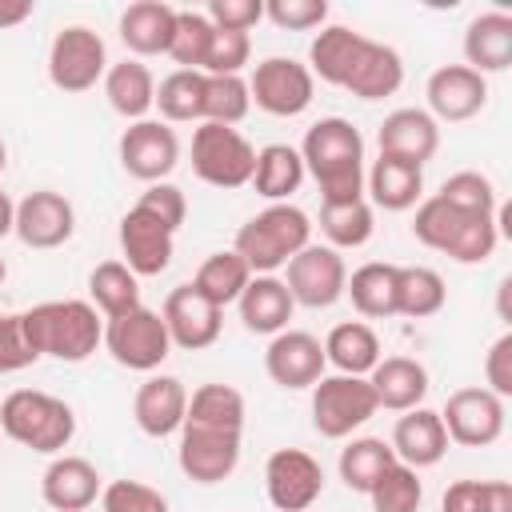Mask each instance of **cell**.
Returning a JSON list of instances; mask_svg holds the SVG:
<instances>
[{"instance_id":"obj_1","label":"cell","mask_w":512,"mask_h":512,"mask_svg":"<svg viewBox=\"0 0 512 512\" xmlns=\"http://www.w3.org/2000/svg\"><path fill=\"white\" fill-rule=\"evenodd\" d=\"M304 172L316 180L324 204L364 196V136L344 116H324L304 132Z\"/></svg>"},{"instance_id":"obj_2","label":"cell","mask_w":512,"mask_h":512,"mask_svg":"<svg viewBox=\"0 0 512 512\" xmlns=\"http://www.w3.org/2000/svg\"><path fill=\"white\" fill-rule=\"evenodd\" d=\"M20 320L36 356L80 364L104 344V316L88 300H44L20 312Z\"/></svg>"},{"instance_id":"obj_3","label":"cell","mask_w":512,"mask_h":512,"mask_svg":"<svg viewBox=\"0 0 512 512\" xmlns=\"http://www.w3.org/2000/svg\"><path fill=\"white\" fill-rule=\"evenodd\" d=\"M312 244V220L296 204H268L252 220L240 224L232 252L248 264L252 276H276L300 248Z\"/></svg>"},{"instance_id":"obj_4","label":"cell","mask_w":512,"mask_h":512,"mask_svg":"<svg viewBox=\"0 0 512 512\" xmlns=\"http://www.w3.org/2000/svg\"><path fill=\"white\" fill-rule=\"evenodd\" d=\"M0 432L40 456H60L76 436V412L52 392L16 388L0 400Z\"/></svg>"},{"instance_id":"obj_5","label":"cell","mask_w":512,"mask_h":512,"mask_svg":"<svg viewBox=\"0 0 512 512\" xmlns=\"http://www.w3.org/2000/svg\"><path fill=\"white\" fill-rule=\"evenodd\" d=\"M256 168V148L240 128L228 124H196L192 132V172L212 188H244Z\"/></svg>"},{"instance_id":"obj_6","label":"cell","mask_w":512,"mask_h":512,"mask_svg":"<svg viewBox=\"0 0 512 512\" xmlns=\"http://www.w3.org/2000/svg\"><path fill=\"white\" fill-rule=\"evenodd\" d=\"M380 412L368 376H320L312 384V428L324 440H348Z\"/></svg>"},{"instance_id":"obj_7","label":"cell","mask_w":512,"mask_h":512,"mask_svg":"<svg viewBox=\"0 0 512 512\" xmlns=\"http://www.w3.org/2000/svg\"><path fill=\"white\" fill-rule=\"evenodd\" d=\"M104 348L128 372H156L172 356V340H168L160 312H152L144 304L124 316L104 320Z\"/></svg>"},{"instance_id":"obj_8","label":"cell","mask_w":512,"mask_h":512,"mask_svg":"<svg viewBox=\"0 0 512 512\" xmlns=\"http://www.w3.org/2000/svg\"><path fill=\"white\" fill-rule=\"evenodd\" d=\"M108 72V48L88 24H68L48 44V80L60 92H88Z\"/></svg>"},{"instance_id":"obj_9","label":"cell","mask_w":512,"mask_h":512,"mask_svg":"<svg viewBox=\"0 0 512 512\" xmlns=\"http://www.w3.org/2000/svg\"><path fill=\"white\" fill-rule=\"evenodd\" d=\"M248 96L268 116H300L316 96V80H312L308 64H300L292 56H268L252 68Z\"/></svg>"},{"instance_id":"obj_10","label":"cell","mask_w":512,"mask_h":512,"mask_svg":"<svg viewBox=\"0 0 512 512\" xmlns=\"http://www.w3.org/2000/svg\"><path fill=\"white\" fill-rule=\"evenodd\" d=\"M264 492L276 512H308L324 492V468L304 448H276L264 464Z\"/></svg>"},{"instance_id":"obj_11","label":"cell","mask_w":512,"mask_h":512,"mask_svg":"<svg viewBox=\"0 0 512 512\" xmlns=\"http://www.w3.org/2000/svg\"><path fill=\"white\" fill-rule=\"evenodd\" d=\"M288 276H284V288L292 292L296 304L304 308H332L340 296H344V284H348V264L336 248L328 244H308L300 248L288 264Z\"/></svg>"},{"instance_id":"obj_12","label":"cell","mask_w":512,"mask_h":512,"mask_svg":"<svg viewBox=\"0 0 512 512\" xmlns=\"http://www.w3.org/2000/svg\"><path fill=\"white\" fill-rule=\"evenodd\" d=\"M444 432L448 444L460 448H488L504 436V400L488 388H456L444 400Z\"/></svg>"},{"instance_id":"obj_13","label":"cell","mask_w":512,"mask_h":512,"mask_svg":"<svg viewBox=\"0 0 512 512\" xmlns=\"http://www.w3.org/2000/svg\"><path fill=\"white\" fill-rule=\"evenodd\" d=\"M120 168L132 180L160 184L176 164H180V136L164 120H136L120 132Z\"/></svg>"},{"instance_id":"obj_14","label":"cell","mask_w":512,"mask_h":512,"mask_svg":"<svg viewBox=\"0 0 512 512\" xmlns=\"http://www.w3.org/2000/svg\"><path fill=\"white\" fill-rule=\"evenodd\" d=\"M176 464L192 484H224L240 468V432L220 428H180Z\"/></svg>"},{"instance_id":"obj_15","label":"cell","mask_w":512,"mask_h":512,"mask_svg":"<svg viewBox=\"0 0 512 512\" xmlns=\"http://www.w3.org/2000/svg\"><path fill=\"white\" fill-rule=\"evenodd\" d=\"M160 320H164V328H168L172 348L200 352V348H212V344L220 340L224 308H216L212 300H204L192 284H180V288H172V292L164 296Z\"/></svg>"},{"instance_id":"obj_16","label":"cell","mask_w":512,"mask_h":512,"mask_svg":"<svg viewBox=\"0 0 512 512\" xmlns=\"http://www.w3.org/2000/svg\"><path fill=\"white\" fill-rule=\"evenodd\" d=\"M328 360H324V344L312 332L300 328H284L268 340L264 348V372L272 384L288 388V392H304L324 376Z\"/></svg>"},{"instance_id":"obj_17","label":"cell","mask_w":512,"mask_h":512,"mask_svg":"<svg viewBox=\"0 0 512 512\" xmlns=\"http://www.w3.org/2000/svg\"><path fill=\"white\" fill-rule=\"evenodd\" d=\"M12 232L28 248H40V252L60 248L76 232V208L68 196H60L52 188H36L16 204V228Z\"/></svg>"},{"instance_id":"obj_18","label":"cell","mask_w":512,"mask_h":512,"mask_svg":"<svg viewBox=\"0 0 512 512\" xmlns=\"http://www.w3.org/2000/svg\"><path fill=\"white\" fill-rule=\"evenodd\" d=\"M428 116L440 124H460V120H472L484 104H488V80L480 72H472L468 64H444L428 76Z\"/></svg>"},{"instance_id":"obj_19","label":"cell","mask_w":512,"mask_h":512,"mask_svg":"<svg viewBox=\"0 0 512 512\" xmlns=\"http://www.w3.org/2000/svg\"><path fill=\"white\" fill-rule=\"evenodd\" d=\"M120 252H124V264L136 276H160L172 264L176 232L168 224H160L152 212H144V208L132 204L120 216Z\"/></svg>"},{"instance_id":"obj_20","label":"cell","mask_w":512,"mask_h":512,"mask_svg":"<svg viewBox=\"0 0 512 512\" xmlns=\"http://www.w3.org/2000/svg\"><path fill=\"white\" fill-rule=\"evenodd\" d=\"M184 412H188V388L176 376H164V372H148V380L132 396V420L152 440H164V436L180 432Z\"/></svg>"},{"instance_id":"obj_21","label":"cell","mask_w":512,"mask_h":512,"mask_svg":"<svg viewBox=\"0 0 512 512\" xmlns=\"http://www.w3.org/2000/svg\"><path fill=\"white\" fill-rule=\"evenodd\" d=\"M376 144H380V156L424 168L440 148V124L424 108H396L384 116Z\"/></svg>"},{"instance_id":"obj_22","label":"cell","mask_w":512,"mask_h":512,"mask_svg":"<svg viewBox=\"0 0 512 512\" xmlns=\"http://www.w3.org/2000/svg\"><path fill=\"white\" fill-rule=\"evenodd\" d=\"M100 492H104L100 472L84 456H64L60 452V456H52V464L40 476V496L56 512H88L100 500Z\"/></svg>"},{"instance_id":"obj_23","label":"cell","mask_w":512,"mask_h":512,"mask_svg":"<svg viewBox=\"0 0 512 512\" xmlns=\"http://www.w3.org/2000/svg\"><path fill=\"white\" fill-rule=\"evenodd\" d=\"M392 452H396V460L400 464H408V468H432V464H440L444 460V452H448V432H444V420H440V412H432V408H408L400 420H396V428H392Z\"/></svg>"},{"instance_id":"obj_24","label":"cell","mask_w":512,"mask_h":512,"mask_svg":"<svg viewBox=\"0 0 512 512\" xmlns=\"http://www.w3.org/2000/svg\"><path fill=\"white\" fill-rule=\"evenodd\" d=\"M172 28H176V8L164 0H136L120 12V40L132 52V60L168 56Z\"/></svg>"},{"instance_id":"obj_25","label":"cell","mask_w":512,"mask_h":512,"mask_svg":"<svg viewBox=\"0 0 512 512\" xmlns=\"http://www.w3.org/2000/svg\"><path fill=\"white\" fill-rule=\"evenodd\" d=\"M236 312H240V324L248 332L276 336V332L288 328V320L296 312V300H292V292L284 288L280 276H252L248 288L236 300Z\"/></svg>"},{"instance_id":"obj_26","label":"cell","mask_w":512,"mask_h":512,"mask_svg":"<svg viewBox=\"0 0 512 512\" xmlns=\"http://www.w3.org/2000/svg\"><path fill=\"white\" fill-rule=\"evenodd\" d=\"M368 384L380 408L408 412V408H420L428 396V368L412 356H380V364L368 372Z\"/></svg>"},{"instance_id":"obj_27","label":"cell","mask_w":512,"mask_h":512,"mask_svg":"<svg viewBox=\"0 0 512 512\" xmlns=\"http://www.w3.org/2000/svg\"><path fill=\"white\" fill-rule=\"evenodd\" d=\"M364 192L384 212H408L424 196V168L392 160V156H376L372 168L364 172Z\"/></svg>"},{"instance_id":"obj_28","label":"cell","mask_w":512,"mask_h":512,"mask_svg":"<svg viewBox=\"0 0 512 512\" xmlns=\"http://www.w3.org/2000/svg\"><path fill=\"white\" fill-rule=\"evenodd\" d=\"M464 64L480 76L504 72L512 64V16L508 12H480L464 28Z\"/></svg>"},{"instance_id":"obj_29","label":"cell","mask_w":512,"mask_h":512,"mask_svg":"<svg viewBox=\"0 0 512 512\" xmlns=\"http://www.w3.org/2000/svg\"><path fill=\"white\" fill-rule=\"evenodd\" d=\"M400 84H404V60H400V52L392 44H380V40H368L364 36V48H360V56H356L344 88L352 96H360V100H384Z\"/></svg>"},{"instance_id":"obj_30","label":"cell","mask_w":512,"mask_h":512,"mask_svg":"<svg viewBox=\"0 0 512 512\" xmlns=\"http://www.w3.org/2000/svg\"><path fill=\"white\" fill-rule=\"evenodd\" d=\"M360 48H364V32H356L348 24H324L312 36V44H308V72H312V80L320 76L324 84L344 88Z\"/></svg>"},{"instance_id":"obj_31","label":"cell","mask_w":512,"mask_h":512,"mask_svg":"<svg viewBox=\"0 0 512 512\" xmlns=\"http://www.w3.org/2000/svg\"><path fill=\"white\" fill-rule=\"evenodd\" d=\"M104 96L112 104V112H120L124 120H148V112L156 108V76L144 60H120L108 64L104 72Z\"/></svg>"},{"instance_id":"obj_32","label":"cell","mask_w":512,"mask_h":512,"mask_svg":"<svg viewBox=\"0 0 512 512\" xmlns=\"http://www.w3.org/2000/svg\"><path fill=\"white\" fill-rule=\"evenodd\" d=\"M380 336L364 320H344L324 336V360L340 376H368L380 364Z\"/></svg>"},{"instance_id":"obj_33","label":"cell","mask_w":512,"mask_h":512,"mask_svg":"<svg viewBox=\"0 0 512 512\" xmlns=\"http://www.w3.org/2000/svg\"><path fill=\"white\" fill-rule=\"evenodd\" d=\"M304 160H300V148L292 144H264L256 152V168H252V188L256 196H264L268 204H288L292 192H300L304 184Z\"/></svg>"},{"instance_id":"obj_34","label":"cell","mask_w":512,"mask_h":512,"mask_svg":"<svg viewBox=\"0 0 512 512\" xmlns=\"http://www.w3.org/2000/svg\"><path fill=\"white\" fill-rule=\"evenodd\" d=\"M396 280H400V264L368 260L348 276L344 296L364 320H384V316H396Z\"/></svg>"},{"instance_id":"obj_35","label":"cell","mask_w":512,"mask_h":512,"mask_svg":"<svg viewBox=\"0 0 512 512\" xmlns=\"http://www.w3.org/2000/svg\"><path fill=\"white\" fill-rule=\"evenodd\" d=\"M88 304L112 320L124 316L132 308H140V276L124 264V260H104L88 272Z\"/></svg>"},{"instance_id":"obj_36","label":"cell","mask_w":512,"mask_h":512,"mask_svg":"<svg viewBox=\"0 0 512 512\" xmlns=\"http://www.w3.org/2000/svg\"><path fill=\"white\" fill-rule=\"evenodd\" d=\"M244 396L232 384H200L188 396L184 424L192 428H220V432H244Z\"/></svg>"},{"instance_id":"obj_37","label":"cell","mask_w":512,"mask_h":512,"mask_svg":"<svg viewBox=\"0 0 512 512\" xmlns=\"http://www.w3.org/2000/svg\"><path fill=\"white\" fill-rule=\"evenodd\" d=\"M392 464H396V452H392V444L380 440V436H352V440L340 448V460H336L340 480H344L352 492H364V496H368V488H372Z\"/></svg>"},{"instance_id":"obj_38","label":"cell","mask_w":512,"mask_h":512,"mask_svg":"<svg viewBox=\"0 0 512 512\" xmlns=\"http://www.w3.org/2000/svg\"><path fill=\"white\" fill-rule=\"evenodd\" d=\"M320 232L328 248H364L376 232V212L372 204L360 200H340V204H320Z\"/></svg>"},{"instance_id":"obj_39","label":"cell","mask_w":512,"mask_h":512,"mask_svg":"<svg viewBox=\"0 0 512 512\" xmlns=\"http://www.w3.org/2000/svg\"><path fill=\"white\" fill-rule=\"evenodd\" d=\"M248 280H252L248 264L228 248V252H212V256L196 268L192 288H196L204 300H212L216 308H228V304L240 300V292L248 288Z\"/></svg>"},{"instance_id":"obj_40","label":"cell","mask_w":512,"mask_h":512,"mask_svg":"<svg viewBox=\"0 0 512 512\" xmlns=\"http://www.w3.org/2000/svg\"><path fill=\"white\" fill-rule=\"evenodd\" d=\"M448 300V288H444V276L428 264H404L400 268V280H396V316H412V320H424V316H436Z\"/></svg>"},{"instance_id":"obj_41","label":"cell","mask_w":512,"mask_h":512,"mask_svg":"<svg viewBox=\"0 0 512 512\" xmlns=\"http://www.w3.org/2000/svg\"><path fill=\"white\" fill-rule=\"evenodd\" d=\"M156 108L164 124H200L204 120V72L176 68L156 84Z\"/></svg>"},{"instance_id":"obj_42","label":"cell","mask_w":512,"mask_h":512,"mask_svg":"<svg viewBox=\"0 0 512 512\" xmlns=\"http://www.w3.org/2000/svg\"><path fill=\"white\" fill-rule=\"evenodd\" d=\"M436 196H440L444 204H452L456 212H464V216H492V212L500 208L496 184H492L484 172H476V168L452 172V176L440 184Z\"/></svg>"},{"instance_id":"obj_43","label":"cell","mask_w":512,"mask_h":512,"mask_svg":"<svg viewBox=\"0 0 512 512\" xmlns=\"http://www.w3.org/2000/svg\"><path fill=\"white\" fill-rule=\"evenodd\" d=\"M368 500H372V512H420V504H424L420 472L396 460V464L368 488Z\"/></svg>"},{"instance_id":"obj_44","label":"cell","mask_w":512,"mask_h":512,"mask_svg":"<svg viewBox=\"0 0 512 512\" xmlns=\"http://www.w3.org/2000/svg\"><path fill=\"white\" fill-rule=\"evenodd\" d=\"M212 24L204 12H192V8H176V28H172V44H168V56L188 68V72H204V60H208V48H212Z\"/></svg>"},{"instance_id":"obj_45","label":"cell","mask_w":512,"mask_h":512,"mask_svg":"<svg viewBox=\"0 0 512 512\" xmlns=\"http://www.w3.org/2000/svg\"><path fill=\"white\" fill-rule=\"evenodd\" d=\"M252 108L248 80L244 76H204V120L236 128ZM200 120V124H204Z\"/></svg>"},{"instance_id":"obj_46","label":"cell","mask_w":512,"mask_h":512,"mask_svg":"<svg viewBox=\"0 0 512 512\" xmlns=\"http://www.w3.org/2000/svg\"><path fill=\"white\" fill-rule=\"evenodd\" d=\"M464 220H468L464 212H456V208H452V204H444L440 196H428V200H420V204H416L412 236H416L424 248H432V252H448Z\"/></svg>"},{"instance_id":"obj_47","label":"cell","mask_w":512,"mask_h":512,"mask_svg":"<svg viewBox=\"0 0 512 512\" xmlns=\"http://www.w3.org/2000/svg\"><path fill=\"white\" fill-rule=\"evenodd\" d=\"M100 512H168V496L144 480H112L100 492Z\"/></svg>"},{"instance_id":"obj_48","label":"cell","mask_w":512,"mask_h":512,"mask_svg":"<svg viewBox=\"0 0 512 512\" xmlns=\"http://www.w3.org/2000/svg\"><path fill=\"white\" fill-rule=\"evenodd\" d=\"M252 60V36L248 32H212V48L204 60V76H240L244 64Z\"/></svg>"},{"instance_id":"obj_49","label":"cell","mask_w":512,"mask_h":512,"mask_svg":"<svg viewBox=\"0 0 512 512\" xmlns=\"http://www.w3.org/2000/svg\"><path fill=\"white\" fill-rule=\"evenodd\" d=\"M264 16L284 32H312L328 20V0H268Z\"/></svg>"},{"instance_id":"obj_50","label":"cell","mask_w":512,"mask_h":512,"mask_svg":"<svg viewBox=\"0 0 512 512\" xmlns=\"http://www.w3.org/2000/svg\"><path fill=\"white\" fill-rule=\"evenodd\" d=\"M36 348L28 344V332H24V320L20 312H0V376L8 372H20L28 364H36Z\"/></svg>"},{"instance_id":"obj_51","label":"cell","mask_w":512,"mask_h":512,"mask_svg":"<svg viewBox=\"0 0 512 512\" xmlns=\"http://www.w3.org/2000/svg\"><path fill=\"white\" fill-rule=\"evenodd\" d=\"M136 208H144V212H152L160 224H168L172 232L184 224V216H188V200H184V192L176 188V184H168V180H160V184H148L144 192H140V200H136Z\"/></svg>"},{"instance_id":"obj_52","label":"cell","mask_w":512,"mask_h":512,"mask_svg":"<svg viewBox=\"0 0 512 512\" xmlns=\"http://www.w3.org/2000/svg\"><path fill=\"white\" fill-rule=\"evenodd\" d=\"M204 16H208L212 28H224V32H248L252 24L264 20V4H260V0H212Z\"/></svg>"},{"instance_id":"obj_53","label":"cell","mask_w":512,"mask_h":512,"mask_svg":"<svg viewBox=\"0 0 512 512\" xmlns=\"http://www.w3.org/2000/svg\"><path fill=\"white\" fill-rule=\"evenodd\" d=\"M484 380L488 392H496L500 400L512 396V332H500L484 356Z\"/></svg>"},{"instance_id":"obj_54","label":"cell","mask_w":512,"mask_h":512,"mask_svg":"<svg viewBox=\"0 0 512 512\" xmlns=\"http://www.w3.org/2000/svg\"><path fill=\"white\" fill-rule=\"evenodd\" d=\"M488 504V480H456L444 488L440 512H484Z\"/></svg>"},{"instance_id":"obj_55","label":"cell","mask_w":512,"mask_h":512,"mask_svg":"<svg viewBox=\"0 0 512 512\" xmlns=\"http://www.w3.org/2000/svg\"><path fill=\"white\" fill-rule=\"evenodd\" d=\"M32 0H0V28H16L32 16Z\"/></svg>"},{"instance_id":"obj_56","label":"cell","mask_w":512,"mask_h":512,"mask_svg":"<svg viewBox=\"0 0 512 512\" xmlns=\"http://www.w3.org/2000/svg\"><path fill=\"white\" fill-rule=\"evenodd\" d=\"M484 512H512V484L508 480H488V504Z\"/></svg>"},{"instance_id":"obj_57","label":"cell","mask_w":512,"mask_h":512,"mask_svg":"<svg viewBox=\"0 0 512 512\" xmlns=\"http://www.w3.org/2000/svg\"><path fill=\"white\" fill-rule=\"evenodd\" d=\"M12 228H16V204L8 192H0V240L12 236Z\"/></svg>"},{"instance_id":"obj_58","label":"cell","mask_w":512,"mask_h":512,"mask_svg":"<svg viewBox=\"0 0 512 512\" xmlns=\"http://www.w3.org/2000/svg\"><path fill=\"white\" fill-rule=\"evenodd\" d=\"M4 164H8V148H4V140H0V172H4Z\"/></svg>"},{"instance_id":"obj_59","label":"cell","mask_w":512,"mask_h":512,"mask_svg":"<svg viewBox=\"0 0 512 512\" xmlns=\"http://www.w3.org/2000/svg\"><path fill=\"white\" fill-rule=\"evenodd\" d=\"M4 276H8V264H4V256H0V284H4Z\"/></svg>"}]
</instances>
